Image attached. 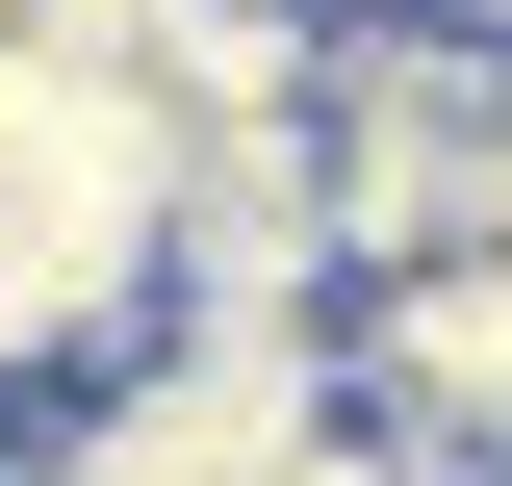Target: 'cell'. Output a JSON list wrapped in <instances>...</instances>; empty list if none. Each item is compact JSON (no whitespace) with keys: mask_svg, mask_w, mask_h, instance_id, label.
<instances>
[{"mask_svg":"<svg viewBox=\"0 0 512 486\" xmlns=\"http://www.w3.org/2000/svg\"><path fill=\"white\" fill-rule=\"evenodd\" d=\"M487 154H512V26H461V0L333 26V77H308V180H333V256H359V282L487 256Z\"/></svg>","mask_w":512,"mask_h":486,"instance_id":"obj_1","label":"cell"},{"mask_svg":"<svg viewBox=\"0 0 512 486\" xmlns=\"http://www.w3.org/2000/svg\"><path fill=\"white\" fill-rule=\"evenodd\" d=\"M487 256H512V154H487Z\"/></svg>","mask_w":512,"mask_h":486,"instance_id":"obj_3","label":"cell"},{"mask_svg":"<svg viewBox=\"0 0 512 486\" xmlns=\"http://www.w3.org/2000/svg\"><path fill=\"white\" fill-rule=\"evenodd\" d=\"M333 384H359L410 461H487L512 486V256H410V282L333 307Z\"/></svg>","mask_w":512,"mask_h":486,"instance_id":"obj_2","label":"cell"}]
</instances>
